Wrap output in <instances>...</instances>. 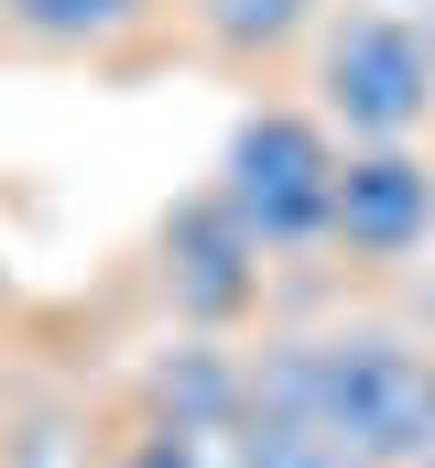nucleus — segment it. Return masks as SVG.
Here are the masks:
<instances>
[{"instance_id": "1", "label": "nucleus", "mask_w": 435, "mask_h": 468, "mask_svg": "<svg viewBox=\"0 0 435 468\" xmlns=\"http://www.w3.org/2000/svg\"><path fill=\"white\" fill-rule=\"evenodd\" d=\"M250 403H294L326 414L337 436H359L381 468H435V349L392 327H348V338H283L250 359Z\"/></svg>"}, {"instance_id": "8", "label": "nucleus", "mask_w": 435, "mask_h": 468, "mask_svg": "<svg viewBox=\"0 0 435 468\" xmlns=\"http://www.w3.org/2000/svg\"><path fill=\"white\" fill-rule=\"evenodd\" d=\"M228 468H381L359 436H337L326 414H294V403H239L228 425Z\"/></svg>"}, {"instance_id": "6", "label": "nucleus", "mask_w": 435, "mask_h": 468, "mask_svg": "<svg viewBox=\"0 0 435 468\" xmlns=\"http://www.w3.org/2000/svg\"><path fill=\"white\" fill-rule=\"evenodd\" d=\"M326 11H337V0H175L186 55L218 66L228 88H272V77H294Z\"/></svg>"}, {"instance_id": "3", "label": "nucleus", "mask_w": 435, "mask_h": 468, "mask_svg": "<svg viewBox=\"0 0 435 468\" xmlns=\"http://www.w3.org/2000/svg\"><path fill=\"white\" fill-rule=\"evenodd\" d=\"M294 77L348 142H414V131H435V11L337 0Z\"/></svg>"}, {"instance_id": "2", "label": "nucleus", "mask_w": 435, "mask_h": 468, "mask_svg": "<svg viewBox=\"0 0 435 468\" xmlns=\"http://www.w3.org/2000/svg\"><path fill=\"white\" fill-rule=\"evenodd\" d=\"M337 164H348V131L316 99H250L218 142V197L239 207V229L261 239L272 261L326 250L337 239Z\"/></svg>"}, {"instance_id": "5", "label": "nucleus", "mask_w": 435, "mask_h": 468, "mask_svg": "<svg viewBox=\"0 0 435 468\" xmlns=\"http://www.w3.org/2000/svg\"><path fill=\"white\" fill-rule=\"evenodd\" d=\"M261 239L239 229V207L218 197V186H196L175 218H164V294H175V316H196V327H228L250 294H261Z\"/></svg>"}, {"instance_id": "11", "label": "nucleus", "mask_w": 435, "mask_h": 468, "mask_svg": "<svg viewBox=\"0 0 435 468\" xmlns=\"http://www.w3.org/2000/svg\"><path fill=\"white\" fill-rule=\"evenodd\" d=\"M403 11H414V0H403Z\"/></svg>"}, {"instance_id": "10", "label": "nucleus", "mask_w": 435, "mask_h": 468, "mask_svg": "<svg viewBox=\"0 0 435 468\" xmlns=\"http://www.w3.org/2000/svg\"><path fill=\"white\" fill-rule=\"evenodd\" d=\"M0 305H11V272H0Z\"/></svg>"}, {"instance_id": "4", "label": "nucleus", "mask_w": 435, "mask_h": 468, "mask_svg": "<svg viewBox=\"0 0 435 468\" xmlns=\"http://www.w3.org/2000/svg\"><path fill=\"white\" fill-rule=\"evenodd\" d=\"M435 239V153L414 142H348L337 164V239L359 272H392V261H425Z\"/></svg>"}, {"instance_id": "7", "label": "nucleus", "mask_w": 435, "mask_h": 468, "mask_svg": "<svg viewBox=\"0 0 435 468\" xmlns=\"http://www.w3.org/2000/svg\"><path fill=\"white\" fill-rule=\"evenodd\" d=\"M175 0H0V44L11 55H55V66H109Z\"/></svg>"}, {"instance_id": "9", "label": "nucleus", "mask_w": 435, "mask_h": 468, "mask_svg": "<svg viewBox=\"0 0 435 468\" xmlns=\"http://www.w3.org/2000/svg\"><path fill=\"white\" fill-rule=\"evenodd\" d=\"M414 338H425V349H435V272H425V283H414Z\"/></svg>"}]
</instances>
